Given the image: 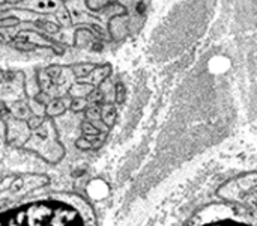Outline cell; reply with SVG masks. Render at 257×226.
I'll return each mask as SVG.
<instances>
[{
    "mask_svg": "<svg viewBox=\"0 0 257 226\" xmlns=\"http://www.w3.org/2000/svg\"><path fill=\"white\" fill-rule=\"evenodd\" d=\"M18 6L32 12H50L62 6V2L60 0H26L20 3Z\"/></svg>",
    "mask_w": 257,
    "mask_h": 226,
    "instance_id": "cell-1",
    "label": "cell"
},
{
    "mask_svg": "<svg viewBox=\"0 0 257 226\" xmlns=\"http://www.w3.org/2000/svg\"><path fill=\"white\" fill-rule=\"evenodd\" d=\"M45 106H47V107H45V115L50 116V118L59 116V115L65 113V110H66V104H65V101L60 100V98L50 100Z\"/></svg>",
    "mask_w": 257,
    "mask_h": 226,
    "instance_id": "cell-2",
    "label": "cell"
},
{
    "mask_svg": "<svg viewBox=\"0 0 257 226\" xmlns=\"http://www.w3.org/2000/svg\"><path fill=\"white\" fill-rule=\"evenodd\" d=\"M110 76V66L104 65V66H95V69L89 74V83L92 86H98L99 83H102L107 77Z\"/></svg>",
    "mask_w": 257,
    "mask_h": 226,
    "instance_id": "cell-3",
    "label": "cell"
},
{
    "mask_svg": "<svg viewBox=\"0 0 257 226\" xmlns=\"http://www.w3.org/2000/svg\"><path fill=\"white\" fill-rule=\"evenodd\" d=\"M101 121L105 127H113L116 121V109L113 107V104H104L101 107Z\"/></svg>",
    "mask_w": 257,
    "mask_h": 226,
    "instance_id": "cell-4",
    "label": "cell"
},
{
    "mask_svg": "<svg viewBox=\"0 0 257 226\" xmlns=\"http://www.w3.org/2000/svg\"><path fill=\"white\" fill-rule=\"evenodd\" d=\"M11 112L14 113V116H17L18 119H29L30 116V110L29 106L24 101H15L11 106Z\"/></svg>",
    "mask_w": 257,
    "mask_h": 226,
    "instance_id": "cell-5",
    "label": "cell"
},
{
    "mask_svg": "<svg viewBox=\"0 0 257 226\" xmlns=\"http://www.w3.org/2000/svg\"><path fill=\"white\" fill-rule=\"evenodd\" d=\"M93 69H95V65H93V63H78V65H74V66H72V74H74L77 79H84V77H87Z\"/></svg>",
    "mask_w": 257,
    "mask_h": 226,
    "instance_id": "cell-6",
    "label": "cell"
},
{
    "mask_svg": "<svg viewBox=\"0 0 257 226\" xmlns=\"http://www.w3.org/2000/svg\"><path fill=\"white\" fill-rule=\"evenodd\" d=\"M36 79H38V85H39L41 91L48 92V91L53 88V82H54V80L48 76L47 71H39L38 76H36Z\"/></svg>",
    "mask_w": 257,
    "mask_h": 226,
    "instance_id": "cell-7",
    "label": "cell"
},
{
    "mask_svg": "<svg viewBox=\"0 0 257 226\" xmlns=\"http://www.w3.org/2000/svg\"><path fill=\"white\" fill-rule=\"evenodd\" d=\"M89 106V101L87 98H83V97H74L72 101H71V110L72 112H84Z\"/></svg>",
    "mask_w": 257,
    "mask_h": 226,
    "instance_id": "cell-8",
    "label": "cell"
},
{
    "mask_svg": "<svg viewBox=\"0 0 257 226\" xmlns=\"http://www.w3.org/2000/svg\"><path fill=\"white\" fill-rule=\"evenodd\" d=\"M89 104H101L104 101V94L98 89V88H93L87 95H86Z\"/></svg>",
    "mask_w": 257,
    "mask_h": 226,
    "instance_id": "cell-9",
    "label": "cell"
},
{
    "mask_svg": "<svg viewBox=\"0 0 257 226\" xmlns=\"http://www.w3.org/2000/svg\"><path fill=\"white\" fill-rule=\"evenodd\" d=\"M81 130L86 136H99L101 134V130L92 121H84L81 124Z\"/></svg>",
    "mask_w": 257,
    "mask_h": 226,
    "instance_id": "cell-10",
    "label": "cell"
},
{
    "mask_svg": "<svg viewBox=\"0 0 257 226\" xmlns=\"http://www.w3.org/2000/svg\"><path fill=\"white\" fill-rule=\"evenodd\" d=\"M56 17H57V21H59L60 24H63V26H69V24L72 23V18H71L69 11H66L63 6H60V9L57 11Z\"/></svg>",
    "mask_w": 257,
    "mask_h": 226,
    "instance_id": "cell-11",
    "label": "cell"
},
{
    "mask_svg": "<svg viewBox=\"0 0 257 226\" xmlns=\"http://www.w3.org/2000/svg\"><path fill=\"white\" fill-rule=\"evenodd\" d=\"M84 113H86V118L89 121H92V119H101V107H99V104H90V107H87L84 110Z\"/></svg>",
    "mask_w": 257,
    "mask_h": 226,
    "instance_id": "cell-12",
    "label": "cell"
},
{
    "mask_svg": "<svg viewBox=\"0 0 257 226\" xmlns=\"http://www.w3.org/2000/svg\"><path fill=\"white\" fill-rule=\"evenodd\" d=\"M42 124H44V118L42 116H38V115H30L29 119H27V125L32 130H38Z\"/></svg>",
    "mask_w": 257,
    "mask_h": 226,
    "instance_id": "cell-13",
    "label": "cell"
},
{
    "mask_svg": "<svg viewBox=\"0 0 257 226\" xmlns=\"http://www.w3.org/2000/svg\"><path fill=\"white\" fill-rule=\"evenodd\" d=\"M77 146L81 149H92V148H95V143L89 136H86V137H81L77 140Z\"/></svg>",
    "mask_w": 257,
    "mask_h": 226,
    "instance_id": "cell-14",
    "label": "cell"
},
{
    "mask_svg": "<svg viewBox=\"0 0 257 226\" xmlns=\"http://www.w3.org/2000/svg\"><path fill=\"white\" fill-rule=\"evenodd\" d=\"M114 91H116V103L122 104L125 101V86L122 83H117Z\"/></svg>",
    "mask_w": 257,
    "mask_h": 226,
    "instance_id": "cell-15",
    "label": "cell"
},
{
    "mask_svg": "<svg viewBox=\"0 0 257 226\" xmlns=\"http://www.w3.org/2000/svg\"><path fill=\"white\" fill-rule=\"evenodd\" d=\"M20 23L18 18H2L0 20V27H11V26H17Z\"/></svg>",
    "mask_w": 257,
    "mask_h": 226,
    "instance_id": "cell-16",
    "label": "cell"
},
{
    "mask_svg": "<svg viewBox=\"0 0 257 226\" xmlns=\"http://www.w3.org/2000/svg\"><path fill=\"white\" fill-rule=\"evenodd\" d=\"M45 71L48 72V76H50L53 80H56V79L60 76V72H62V71H60V66H56V65H53V66H48Z\"/></svg>",
    "mask_w": 257,
    "mask_h": 226,
    "instance_id": "cell-17",
    "label": "cell"
},
{
    "mask_svg": "<svg viewBox=\"0 0 257 226\" xmlns=\"http://www.w3.org/2000/svg\"><path fill=\"white\" fill-rule=\"evenodd\" d=\"M11 115V107H8L6 104L0 103V119H6Z\"/></svg>",
    "mask_w": 257,
    "mask_h": 226,
    "instance_id": "cell-18",
    "label": "cell"
},
{
    "mask_svg": "<svg viewBox=\"0 0 257 226\" xmlns=\"http://www.w3.org/2000/svg\"><path fill=\"white\" fill-rule=\"evenodd\" d=\"M23 187V180H17L12 186H11V192H18Z\"/></svg>",
    "mask_w": 257,
    "mask_h": 226,
    "instance_id": "cell-19",
    "label": "cell"
},
{
    "mask_svg": "<svg viewBox=\"0 0 257 226\" xmlns=\"http://www.w3.org/2000/svg\"><path fill=\"white\" fill-rule=\"evenodd\" d=\"M3 82H5V72L0 71V83H3Z\"/></svg>",
    "mask_w": 257,
    "mask_h": 226,
    "instance_id": "cell-20",
    "label": "cell"
},
{
    "mask_svg": "<svg viewBox=\"0 0 257 226\" xmlns=\"http://www.w3.org/2000/svg\"><path fill=\"white\" fill-rule=\"evenodd\" d=\"M0 42H5V36H3V33H0Z\"/></svg>",
    "mask_w": 257,
    "mask_h": 226,
    "instance_id": "cell-21",
    "label": "cell"
}]
</instances>
